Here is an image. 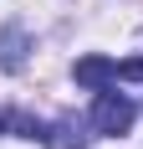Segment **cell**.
Returning a JSON list of instances; mask_svg holds the SVG:
<instances>
[{
  "label": "cell",
  "instance_id": "3",
  "mask_svg": "<svg viewBox=\"0 0 143 149\" xmlns=\"http://www.w3.org/2000/svg\"><path fill=\"white\" fill-rule=\"evenodd\" d=\"M26 52H31V36H26V26H5L0 31V67H5V72H21V67H26Z\"/></svg>",
  "mask_w": 143,
  "mask_h": 149
},
{
  "label": "cell",
  "instance_id": "5",
  "mask_svg": "<svg viewBox=\"0 0 143 149\" xmlns=\"http://www.w3.org/2000/svg\"><path fill=\"white\" fill-rule=\"evenodd\" d=\"M5 129H10V113H0V134H5Z\"/></svg>",
  "mask_w": 143,
  "mask_h": 149
},
{
  "label": "cell",
  "instance_id": "2",
  "mask_svg": "<svg viewBox=\"0 0 143 149\" xmlns=\"http://www.w3.org/2000/svg\"><path fill=\"white\" fill-rule=\"evenodd\" d=\"M72 77H77L82 88L102 93V88H113V82H118V62H107V57H82L77 67H72Z\"/></svg>",
  "mask_w": 143,
  "mask_h": 149
},
{
  "label": "cell",
  "instance_id": "1",
  "mask_svg": "<svg viewBox=\"0 0 143 149\" xmlns=\"http://www.w3.org/2000/svg\"><path fill=\"white\" fill-rule=\"evenodd\" d=\"M92 129H97V134H107V139H123V134L133 129V98H123V93H113V88H102L97 103H92Z\"/></svg>",
  "mask_w": 143,
  "mask_h": 149
},
{
  "label": "cell",
  "instance_id": "4",
  "mask_svg": "<svg viewBox=\"0 0 143 149\" xmlns=\"http://www.w3.org/2000/svg\"><path fill=\"white\" fill-rule=\"evenodd\" d=\"M118 82H143V57H128V62H118Z\"/></svg>",
  "mask_w": 143,
  "mask_h": 149
}]
</instances>
